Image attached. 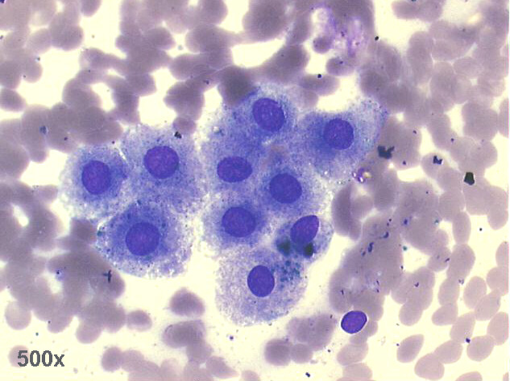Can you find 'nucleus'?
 Listing matches in <instances>:
<instances>
[{
	"instance_id": "1",
	"label": "nucleus",
	"mask_w": 510,
	"mask_h": 381,
	"mask_svg": "<svg viewBox=\"0 0 510 381\" xmlns=\"http://www.w3.org/2000/svg\"><path fill=\"white\" fill-rule=\"evenodd\" d=\"M119 148L129 168L132 200L151 202L190 220L207 204V183L193 138L171 127L137 125Z\"/></svg>"
},
{
	"instance_id": "2",
	"label": "nucleus",
	"mask_w": 510,
	"mask_h": 381,
	"mask_svg": "<svg viewBox=\"0 0 510 381\" xmlns=\"http://www.w3.org/2000/svg\"><path fill=\"white\" fill-rule=\"evenodd\" d=\"M189 220L167 207L132 200L100 225L95 247L127 275L168 279L183 274L192 256Z\"/></svg>"
},
{
	"instance_id": "3",
	"label": "nucleus",
	"mask_w": 510,
	"mask_h": 381,
	"mask_svg": "<svg viewBox=\"0 0 510 381\" xmlns=\"http://www.w3.org/2000/svg\"><path fill=\"white\" fill-rule=\"evenodd\" d=\"M307 269L271 246L232 252L219 262L217 308L230 323L242 328L273 323L291 314L303 299Z\"/></svg>"
},
{
	"instance_id": "4",
	"label": "nucleus",
	"mask_w": 510,
	"mask_h": 381,
	"mask_svg": "<svg viewBox=\"0 0 510 381\" xmlns=\"http://www.w3.org/2000/svg\"><path fill=\"white\" fill-rule=\"evenodd\" d=\"M388 114L385 106L371 100L340 112H307L284 151L322 181H345L375 150Z\"/></svg>"
},
{
	"instance_id": "5",
	"label": "nucleus",
	"mask_w": 510,
	"mask_h": 381,
	"mask_svg": "<svg viewBox=\"0 0 510 381\" xmlns=\"http://www.w3.org/2000/svg\"><path fill=\"white\" fill-rule=\"evenodd\" d=\"M129 179L119 148L83 145L66 159L59 177V199L77 220L102 225L131 201Z\"/></svg>"
},
{
	"instance_id": "6",
	"label": "nucleus",
	"mask_w": 510,
	"mask_h": 381,
	"mask_svg": "<svg viewBox=\"0 0 510 381\" xmlns=\"http://www.w3.org/2000/svg\"><path fill=\"white\" fill-rule=\"evenodd\" d=\"M271 150L245 135L222 114L200 146L208 195L253 191Z\"/></svg>"
},
{
	"instance_id": "7",
	"label": "nucleus",
	"mask_w": 510,
	"mask_h": 381,
	"mask_svg": "<svg viewBox=\"0 0 510 381\" xmlns=\"http://www.w3.org/2000/svg\"><path fill=\"white\" fill-rule=\"evenodd\" d=\"M201 224L205 245L222 258L264 245L273 236L277 222L249 191L210 197Z\"/></svg>"
},
{
	"instance_id": "8",
	"label": "nucleus",
	"mask_w": 510,
	"mask_h": 381,
	"mask_svg": "<svg viewBox=\"0 0 510 381\" xmlns=\"http://www.w3.org/2000/svg\"><path fill=\"white\" fill-rule=\"evenodd\" d=\"M323 181L295 158L284 153L269 157L253 193L273 219L284 222L320 215L329 202Z\"/></svg>"
},
{
	"instance_id": "9",
	"label": "nucleus",
	"mask_w": 510,
	"mask_h": 381,
	"mask_svg": "<svg viewBox=\"0 0 510 381\" xmlns=\"http://www.w3.org/2000/svg\"><path fill=\"white\" fill-rule=\"evenodd\" d=\"M223 115L245 135L272 148L287 145L302 114L291 90L267 82L255 88Z\"/></svg>"
},
{
	"instance_id": "10",
	"label": "nucleus",
	"mask_w": 510,
	"mask_h": 381,
	"mask_svg": "<svg viewBox=\"0 0 510 381\" xmlns=\"http://www.w3.org/2000/svg\"><path fill=\"white\" fill-rule=\"evenodd\" d=\"M334 233V227L325 218L309 215L277 224L271 246L286 258L308 268L327 254Z\"/></svg>"
},
{
	"instance_id": "11",
	"label": "nucleus",
	"mask_w": 510,
	"mask_h": 381,
	"mask_svg": "<svg viewBox=\"0 0 510 381\" xmlns=\"http://www.w3.org/2000/svg\"><path fill=\"white\" fill-rule=\"evenodd\" d=\"M406 56L409 64L410 85L418 87L426 85L430 80L435 65L431 53L423 48L410 47Z\"/></svg>"
},
{
	"instance_id": "12",
	"label": "nucleus",
	"mask_w": 510,
	"mask_h": 381,
	"mask_svg": "<svg viewBox=\"0 0 510 381\" xmlns=\"http://www.w3.org/2000/svg\"><path fill=\"white\" fill-rule=\"evenodd\" d=\"M471 48L472 46L469 44L455 38L448 41H436L431 52V57L437 62L449 63L466 56Z\"/></svg>"
},
{
	"instance_id": "13",
	"label": "nucleus",
	"mask_w": 510,
	"mask_h": 381,
	"mask_svg": "<svg viewBox=\"0 0 510 381\" xmlns=\"http://www.w3.org/2000/svg\"><path fill=\"white\" fill-rule=\"evenodd\" d=\"M455 74L452 64L436 62L430 80V95L450 97V87Z\"/></svg>"
},
{
	"instance_id": "14",
	"label": "nucleus",
	"mask_w": 510,
	"mask_h": 381,
	"mask_svg": "<svg viewBox=\"0 0 510 381\" xmlns=\"http://www.w3.org/2000/svg\"><path fill=\"white\" fill-rule=\"evenodd\" d=\"M482 6L483 23L489 27L502 29L508 33L509 30V12L502 2H486Z\"/></svg>"
},
{
	"instance_id": "15",
	"label": "nucleus",
	"mask_w": 510,
	"mask_h": 381,
	"mask_svg": "<svg viewBox=\"0 0 510 381\" xmlns=\"http://www.w3.org/2000/svg\"><path fill=\"white\" fill-rule=\"evenodd\" d=\"M507 36V33L502 29L489 27L483 23L475 44L478 47L502 49L506 43Z\"/></svg>"
},
{
	"instance_id": "16",
	"label": "nucleus",
	"mask_w": 510,
	"mask_h": 381,
	"mask_svg": "<svg viewBox=\"0 0 510 381\" xmlns=\"http://www.w3.org/2000/svg\"><path fill=\"white\" fill-rule=\"evenodd\" d=\"M501 304V295L495 292L485 296L477 304L475 310V318L478 321H487L496 314Z\"/></svg>"
},
{
	"instance_id": "17",
	"label": "nucleus",
	"mask_w": 510,
	"mask_h": 381,
	"mask_svg": "<svg viewBox=\"0 0 510 381\" xmlns=\"http://www.w3.org/2000/svg\"><path fill=\"white\" fill-rule=\"evenodd\" d=\"M455 74L471 79L477 78L483 68L473 57L464 56L455 60L453 65Z\"/></svg>"
},
{
	"instance_id": "18",
	"label": "nucleus",
	"mask_w": 510,
	"mask_h": 381,
	"mask_svg": "<svg viewBox=\"0 0 510 381\" xmlns=\"http://www.w3.org/2000/svg\"><path fill=\"white\" fill-rule=\"evenodd\" d=\"M475 315L473 313H468L461 317L453 326L450 336L454 340L459 343H467L472 336L475 324Z\"/></svg>"
},
{
	"instance_id": "19",
	"label": "nucleus",
	"mask_w": 510,
	"mask_h": 381,
	"mask_svg": "<svg viewBox=\"0 0 510 381\" xmlns=\"http://www.w3.org/2000/svg\"><path fill=\"white\" fill-rule=\"evenodd\" d=\"M367 321V317L362 311H351L343 317L341 328L346 333L354 335L364 329Z\"/></svg>"
},
{
	"instance_id": "20",
	"label": "nucleus",
	"mask_w": 510,
	"mask_h": 381,
	"mask_svg": "<svg viewBox=\"0 0 510 381\" xmlns=\"http://www.w3.org/2000/svg\"><path fill=\"white\" fill-rule=\"evenodd\" d=\"M477 85L483 87L493 97L502 96L506 89L504 78L493 76V74L483 71L477 78Z\"/></svg>"
},
{
	"instance_id": "21",
	"label": "nucleus",
	"mask_w": 510,
	"mask_h": 381,
	"mask_svg": "<svg viewBox=\"0 0 510 381\" xmlns=\"http://www.w3.org/2000/svg\"><path fill=\"white\" fill-rule=\"evenodd\" d=\"M472 82L468 78L455 74L450 87V97L454 103H463L468 101V94Z\"/></svg>"
},
{
	"instance_id": "22",
	"label": "nucleus",
	"mask_w": 510,
	"mask_h": 381,
	"mask_svg": "<svg viewBox=\"0 0 510 381\" xmlns=\"http://www.w3.org/2000/svg\"><path fill=\"white\" fill-rule=\"evenodd\" d=\"M442 1H419L418 18L425 22H435L443 13Z\"/></svg>"
},
{
	"instance_id": "23",
	"label": "nucleus",
	"mask_w": 510,
	"mask_h": 381,
	"mask_svg": "<svg viewBox=\"0 0 510 381\" xmlns=\"http://www.w3.org/2000/svg\"><path fill=\"white\" fill-rule=\"evenodd\" d=\"M457 24L447 21H435L431 24L428 33L434 41H448L455 30Z\"/></svg>"
},
{
	"instance_id": "24",
	"label": "nucleus",
	"mask_w": 510,
	"mask_h": 381,
	"mask_svg": "<svg viewBox=\"0 0 510 381\" xmlns=\"http://www.w3.org/2000/svg\"><path fill=\"white\" fill-rule=\"evenodd\" d=\"M502 48H489L477 46L475 48L471 57H473L475 60L479 62L484 71V69H486L493 62L496 61L502 55Z\"/></svg>"
},
{
	"instance_id": "25",
	"label": "nucleus",
	"mask_w": 510,
	"mask_h": 381,
	"mask_svg": "<svg viewBox=\"0 0 510 381\" xmlns=\"http://www.w3.org/2000/svg\"><path fill=\"white\" fill-rule=\"evenodd\" d=\"M493 98L491 94L477 84L471 87L468 101L483 108H489L493 105Z\"/></svg>"
},
{
	"instance_id": "26",
	"label": "nucleus",
	"mask_w": 510,
	"mask_h": 381,
	"mask_svg": "<svg viewBox=\"0 0 510 381\" xmlns=\"http://www.w3.org/2000/svg\"><path fill=\"white\" fill-rule=\"evenodd\" d=\"M410 47H416L425 49L430 53L435 44V41L430 34L426 32H417L410 39Z\"/></svg>"
},
{
	"instance_id": "27",
	"label": "nucleus",
	"mask_w": 510,
	"mask_h": 381,
	"mask_svg": "<svg viewBox=\"0 0 510 381\" xmlns=\"http://www.w3.org/2000/svg\"><path fill=\"white\" fill-rule=\"evenodd\" d=\"M485 292H486V289H485L484 285L482 287L478 286L475 290L473 289L472 285H468L464 292V301L468 308L470 309L475 308V305L485 295Z\"/></svg>"
},
{
	"instance_id": "28",
	"label": "nucleus",
	"mask_w": 510,
	"mask_h": 381,
	"mask_svg": "<svg viewBox=\"0 0 510 381\" xmlns=\"http://www.w3.org/2000/svg\"><path fill=\"white\" fill-rule=\"evenodd\" d=\"M459 298V287L455 285H450V290L444 285L441 286L439 300L441 305L455 303Z\"/></svg>"
}]
</instances>
